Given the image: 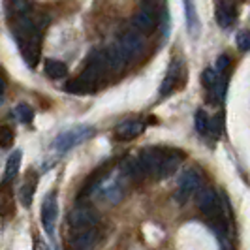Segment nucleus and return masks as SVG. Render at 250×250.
Segmentation results:
<instances>
[{
	"label": "nucleus",
	"mask_w": 250,
	"mask_h": 250,
	"mask_svg": "<svg viewBox=\"0 0 250 250\" xmlns=\"http://www.w3.org/2000/svg\"><path fill=\"white\" fill-rule=\"evenodd\" d=\"M21 158H23V154H21V150H13L12 154H10V158H8V162H6V181H12L17 177L19 173V167H21Z\"/></svg>",
	"instance_id": "nucleus-20"
},
{
	"label": "nucleus",
	"mask_w": 250,
	"mask_h": 250,
	"mask_svg": "<svg viewBox=\"0 0 250 250\" xmlns=\"http://www.w3.org/2000/svg\"><path fill=\"white\" fill-rule=\"evenodd\" d=\"M198 209L211 222L220 218L222 205H220V200H218V196H216L214 190H211V188H201L200 194H198Z\"/></svg>",
	"instance_id": "nucleus-4"
},
{
	"label": "nucleus",
	"mask_w": 250,
	"mask_h": 250,
	"mask_svg": "<svg viewBox=\"0 0 250 250\" xmlns=\"http://www.w3.org/2000/svg\"><path fill=\"white\" fill-rule=\"evenodd\" d=\"M117 45L121 47L126 61H130V59L138 57L139 53H141V49H143V40L138 34V30H126V32L121 34Z\"/></svg>",
	"instance_id": "nucleus-8"
},
{
	"label": "nucleus",
	"mask_w": 250,
	"mask_h": 250,
	"mask_svg": "<svg viewBox=\"0 0 250 250\" xmlns=\"http://www.w3.org/2000/svg\"><path fill=\"white\" fill-rule=\"evenodd\" d=\"M179 62H173L169 66V70H167V74L164 77L162 85H160V96H169L171 92H173V88H175L177 81H179Z\"/></svg>",
	"instance_id": "nucleus-17"
},
{
	"label": "nucleus",
	"mask_w": 250,
	"mask_h": 250,
	"mask_svg": "<svg viewBox=\"0 0 250 250\" xmlns=\"http://www.w3.org/2000/svg\"><path fill=\"white\" fill-rule=\"evenodd\" d=\"M166 152H167V150L158 149V147H149V149H143L139 152L138 160H139V164H141V167L145 169L147 177L156 175V171H158V167H160V164H162Z\"/></svg>",
	"instance_id": "nucleus-7"
},
{
	"label": "nucleus",
	"mask_w": 250,
	"mask_h": 250,
	"mask_svg": "<svg viewBox=\"0 0 250 250\" xmlns=\"http://www.w3.org/2000/svg\"><path fill=\"white\" fill-rule=\"evenodd\" d=\"M201 83L203 87L209 90V94L213 96V92H216V85H218V77L213 68H205L203 74H201Z\"/></svg>",
	"instance_id": "nucleus-21"
},
{
	"label": "nucleus",
	"mask_w": 250,
	"mask_h": 250,
	"mask_svg": "<svg viewBox=\"0 0 250 250\" xmlns=\"http://www.w3.org/2000/svg\"><path fill=\"white\" fill-rule=\"evenodd\" d=\"M94 134H96L94 126L77 125V126L68 128V130H64L62 134H59V136L55 138V143H53V145H55V149L59 150V152H68L70 149L77 147L79 143L90 139Z\"/></svg>",
	"instance_id": "nucleus-2"
},
{
	"label": "nucleus",
	"mask_w": 250,
	"mask_h": 250,
	"mask_svg": "<svg viewBox=\"0 0 250 250\" xmlns=\"http://www.w3.org/2000/svg\"><path fill=\"white\" fill-rule=\"evenodd\" d=\"M145 130V125L141 121H126L123 125L115 128V138L119 141H132V139L139 138Z\"/></svg>",
	"instance_id": "nucleus-12"
},
{
	"label": "nucleus",
	"mask_w": 250,
	"mask_h": 250,
	"mask_svg": "<svg viewBox=\"0 0 250 250\" xmlns=\"http://www.w3.org/2000/svg\"><path fill=\"white\" fill-rule=\"evenodd\" d=\"M43 70H45V75L51 79H62L68 75V66L61 61H55V59H47L43 64Z\"/></svg>",
	"instance_id": "nucleus-19"
},
{
	"label": "nucleus",
	"mask_w": 250,
	"mask_h": 250,
	"mask_svg": "<svg viewBox=\"0 0 250 250\" xmlns=\"http://www.w3.org/2000/svg\"><path fill=\"white\" fill-rule=\"evenodd\" d=\"M94 198L102 203H109L115 205L125 198V185H123V173L115 175V173H105L100 179V183L94 188Z\"/></svg>",
	"instance_id": "nucleus-1"
},
{
	"label": "nucleus",
	"mask_w": 250,
	"mask_h": 250,
	"mask_svg": "<svg viewBox=\"0 0 250 250\" xmlns=\"http://www.w3.org/2000/svg\"><path fill=\"white\" fill-rule=\"evenodd\" d=\"M179 164H181V154H177V152H166V156H164L162 164H160V167H158V171H156L154 177L156 179H167V177L175 175Z\"/></svg>",
	"instance_id": "nucleus-16"
},
{
	"label": "nucleus",
	"mask_w": 250,
	"mask_h": 250,
	"mask_svg": "<svg viewBox=\"0 0 250 250\" xmlns=\"http://www.w3.org/2000/svg\"><path fill=\"white\" fill-rule=\"evenodd\" d=\"M102 57H104L105 68H107V70H113V72L121 70V68H123V66L128 62V61L125 59V55H123V51H121V47H119L117 43H111V45H107L105 49L102 51Z\"/></svg>",
	"instance_id": "nucleus-13"
},
{
	"label": "nucleus",
	"mask_w": 250,
	"mask_h": 250,
	"mask_svg": "<svg viewBox=\"0 0 250 250\" xmlns=\"http://www.w3.org/2000/svg\"><path fill=\"white\" fill-rule=\"evenodd\" d=\"M237 47L241 51H250V30H241L235 38Z\"/></svg>",
	"instance_id": "nucleus-26"
},
{
	"label": "nucleus",
	"mask_w": 250,
	"mask_h": 250,
	"mask_svg": "<svg viewBox=\"0 0 250 250\" xmlns=\"http://www.w3.org/2000/svg\"><path fill=\"white\" fill-rule=\"evenodd\" d=\"M96 226H98V214L88 205H77L68 214V228H70V231L92 229Z\"/></svg>",
	"instance_id": "nucleus-3"
},
{
	"label": "nucleus",
	"mask_w": 250,
	"mask_h": 250,
	"mask_svg": "<svg viewBox=\"0 0 250 250\" xmlns=\"http://www.w3.org/2000/svg\"><path fill=\"white\" fill-rule=\"evenodd\" d=\"M121 173L125 179H128L130 183H141V181H145V169L141 167V164H139L138 158H132V156H128L125 158L123 162H121Z\"/></svg>",
	"instance_id": "nucleus-11"
},
{
	"label": "nucleus",
	"mask_w": 250,
	"mask_h": 250,
	"mask_svg": "<svg viewBox=\"0 0 250 250\" xmlns=\"http://www.w3.org/2000/svg\"><path fill=\"white\" fill-rule=\"evenodd\" d=\"M98 241V231L96 228L92 229H79V231H70L68 235V245L74 250H90Z\"/></svg>",
	"instance_id": "nucleus-9"
},
{
	"label": "nucleus",
	"mask_w": 250,
	"mask_h": 250,
	"mask_svg": "<svg viewBox=\"0 0 250 250\" xmlns=\"http://www.w3.org/2000/svg\"><path fill=\"white\" fill-rule=\"evenodd\" d=\"M183 4H185V17H187L188 34L192 38H198L201 32V23L198 10H196V4H194V0H183Z\"/></svg>",
	"instance_id": "nucleus-14"
},
{
	"label": "nucleus",
	"mask_w": 250,
	"mask_h": 250,
	"mask_svg": "<svg viewBox=\"0 0 250 250\" xmlns=\"http://www.w3.org/2000/svg\"><path fill=\"white\" fill-rule=\"evenodd\" d=\"M235 15H237V10L235 6L229 2V0H222L216 8V23L222 26V28H229L235 21Z\"/></svg>",
	"instance_id": "nucleus-15"
},
{
	"label": "nucleus",
	"mask_w": 250,
	"mask_h": 250,
	"mask_svg": "<svg viewBox=\"0 0 250 250\" xmlns=\"http://www.w3.org/2000/svg\"><path fill=\"white\" fill-rule=\"evenodd\" d=\"M36 175L34 173H30V177H26L25 183L21 185V188H19V200H21V203L25 205L26 209L32 205V198H34V190H36Z\"/></svg>",
	"instance_id": "nucleus-18"
},
{
	"label": "nucleus",
	"mask_w": 250,
	"mask_h": 250,
	"mask_svg": "<svg viewBox=\"0 0 250 250\" xmlns=\"http://www.w3.org/2000/svg\"><path fill=\"white\" fill-rule=\"evenodd\" d=\"M132 25L141 34H152L156 30V26H158V15L154 12H150V10H147V8H143L141 12L134 15Z\"/></svg>",
	"instance_id": "nucleus-10"
},
{
	"label": "nucleus",
	"mask_w": 250,
	"mask_h": 250,
	"mask_svg": "<svg viewBox=\"0 0 250 250\" xmlns=\"http://www.w3.org/2000/svg\"><path fill=\"white\" fill-rule=\"evenodd\" d=\"M13 115L17 117V121H19V123L28 125V123H32V119H34V109H32L28 104H19V105H15Z\"/></svg>",
	"instance_id": "nucleus-22"
},
{
	"label": "nucleus",
	"mask_w": 250,
	"mask_h": 250,
	"mask_svg": "<svg viewBox=\"0 0 250 250\" xmlns=\"http://www.w3.org/2000/svg\"><path fill=\"white\" fill-rule=\"evenodd\" d=\"M228 68H229V57H228V55H220V57L216 59V70L222 74Z\"/></svg>",
	"instance_id": "nucleus-27"
},
{
	"label": "nucleus",
	"mask_w": 250,
	"mask_h": 250,
	"mask_svg": "<svg viewBox=\"0 0 250 250\" xmlns=\"http://www.w3.org/2000/svg\"><path fill=\"white\" fill-rule=\"evenodd\" d=\"M57 216H59V205H57V194L51 192L43 198L42 203V226L45 233L53 237L55 235V226H57Z\"/></svg>",
	"instance_id": "nucleus-6"
},
{
	"label": "nucleus",
	"mask_w": 250,
	"mask_h": 250,
	"mask_svg": "<svg viewBox=\"0 0 250 250\" xmlns=\"http://www.w3.org/2000/svg\"><path fill=\"white\" fill-rule=\"evenodd\" d=\"M4 90H6V81H4V77L0 75V96L4 94Z\"/></svg>",
	"instance_id": "nucleus-29"
},
{
	"label": "nucleus",
	"mask_w": 250,
	"mask_h": 250,
	"mask_svg": "<svg viewBox=\"0 0 250 250\" xmlns=\"http://www.w3.org/2000/svg\"><path fill=\"white\" fill-rule=\"evenodd\" d=\"M209 132L213 134V138H220L224 134V117H222V113H218L213 121H211Z\"/></svg>",
	"instance_id": "nucleus-24"
},
{
	"label": "nucleus",
	"mask_w": 250,
	"mask_h": 250,
	"mask_svg": "<svg viewBox=\"0 0 250 250\" xmlns=\"http://www.w3.org/2000/svg\"><path fill=\"white\" fill-rule=\"evenodd\" d=\"M201 187V177L198 171L194 169H187L183 171V175L177 179V190H175V200L179 203H187L190 196Z\"/></svg>",
	"instance_id": "nucleus-5"
},
{
	"label": "nucleus",
	"mask_w": 250,
	"mask_h": 250,
	"mask_svg": "<svg viewBox=\"0 0 250 250\" xmlns=\"http://www.w3.org/2000/svg\"><path fill=\"white\" fill-rule=\"evenodd\" d=\"M145 4H147V6H145L147 10H150V12H154V13H156V10H154V8H156V4H158V0H145Z\"/></svg>",
	"instance_id": "nucleus-28"
},
{
	"label": "nucleus",
	"mask_w": 250,
	"mask_h": 250,
	"mask_svg": "<svg viewBox=\"0 0 250 250\" xmlns=\"http://www.w3.org/2000/svg\"><path fill=\"white\" fill-rule=\"evenodd\" d=\"M13 143V132L8 126H0V147H10Z\"/></svg>",
	"instance_id": "nucleus-25"
},
{
	"label": "nucleus",
	"mask_w": 250,
	"mask_h": 250,
	"mask_svg": "<svg viewBox=\"0 0 250 250\" xmlns=\"http://www.w3.org/2000/svg\"><path fill=\"white\" fill-rule=\"evenodd\" d=\"M194 123H196V130H198L200 136H207V134H209V125H211V121H209L207 113L203 111V109H198V111H196Z\"/></svg>",
	"instance_id": "nucleus-23"
}]
</instances>
